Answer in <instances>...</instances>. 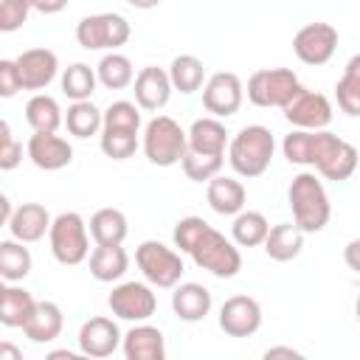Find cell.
<instances>
[{
	"label": "cell",
	"mask_w": 360,
	"mask_h": 360,
	"mask_svg": "<svg viewBox=\"0 0 360 360\" xmlns=\"http://www.w3.org/2000/svg\"><path fill=\"white\" fill-rule=\"evenodd\" d=\"M287 200L292 208V222L304 233H318L326 228V222L332 217V205H329V194H326L323 183L312 172H301L292 177Z\"/></svg>",
	"instance_id": "obj_1"
},
{
	"label": "cell",
	"mask_w": 360,
	"mask_h": 360,
	"mask_svg": "<svg viewBox=\"0 0 360 360\" xmlns=\"http://www.w3.org/2000/svg\"><path fill=\"white\" fill-rule=\"evenodd\" d=\"M273 149H276L273 132L267 127H262V124H250V127H242L231 138L228 163L239 177H248V180L250 177H262L270 169Z\"/></svg>",
	"instance_id": "obj_2"
},
{
	"label": "cell",
	"mask_w": 360,
	"mask_h": 360,
	"mask_svg": "<svg viewBox=\"0 0 360 360\" xmlns=\"http://www.w3.org/2000/svg\"><path fill=\"white\" fill-rule=\"evenodd\" d=\"M186 253L194 259V264H197L200 270H208V273L217 276V278H233V276L242 270L239 248H236L231 239H225L219 231H214L208 222H205V228L197 233V239L188 245Z\"/></svg>",
	"instance_id": "obj_3"
},
{
	"label": "cell",
	"mask_w": 360,
	"mask_h": 360,
	"mask_svg": "<svg viewBox=\"0 0 360 360\" xmlns=\"http://www.w3.org/2000/svg\"><path fill=\"white\" fill-rule=\"evenodd\" d=\"M188 152V132L169 115H155L143 129V155L155 166H174Z\"/></svg>",
	"instance_id": "obj_4"
},
{
	"label": "cell",
	"mask_w": 360,
	"mask_h": 360,
	"mask_svg": "<svg viewBox=\"0 0 360 360\" xmlns=\"http://www.w3.org/2000/svg\"><path fill=\"white\" fill-rule=\"evenodd\" d=\"M51 239V253L59 264L76 267L90 256V236H87V222L76 211H62L48 231Z\"/></svg>",
	"instance_id": "obj_5"
},
{
	"label": "cell",
	"mask_w": 360,
	"mask_h": 360,
	"mask_svg": "<svg viewBox=\"0 0 360 360\" xmlns=\"http://www.w3.org/2000/svg\"><path fill=\"white\" fill-rule=\"evenodd\" d=\"M135 264L138 270L143 273V278L152 284V287H160V290H172L180 284L186 267H183V259L177 250L166 248L163 242L158 239H146L138 245L135 250Z\"/></svg>",
	"instance_id": "obj_6"
},
{
	"label": "cell",
	"mask_w": 360,
	"mask_h": 360,
	"mask_svg": "<svg viewBox=\"0 0 360 360\" xmlns=\"http://www.w3.org/2000/svg\"><path fill=\"white\" fill-rule=\"evenodd\" d=\"M312 166L321 177L326 180H335V183H343L354 174L357 169V149L332 135L329 129H318L315 132V155H312Z\"/></svg>",
	"instance_id": "obj_7"
},
{
	"label": "cell",
	"mask_w": 360,
	"mask_h": 360,
	"mask_svg": "<svg viewBox=\"0 0 360 360\" xmlns=\"http://www.w3.org/2000/svg\"><path fill=\"white\" fill-rule=\"evenodd\" d=\"M129 34L132 28L127 17L112 14V11L82 17L76 25V42L84 51H118L121 45H127Z\"/></svg>",
	"instance_id": "obj_8"
},
{
	"label": "cell",
	"mask_w": 360,
	"mask_h": 360,
	"mask_svg": "<svg viewBox=\"0 0 360 360\" xmlns=\"http://www.w3.org/2000/svg\"><path fill=\"white\" fill-rule=\"evenodd\" d=\"M298 90L301 82L290 68H264L248 79V98L256 107H284Z\"/></svg>",
	"instance_id": "obj_9"
},
{
	"label": "cell",
	"mask_w": 360,
	"mask_h": 360,
	"mask_svg": "<svg viewBox=\"0 0 360 360\" xmlns=\"http://www.w3.org/2000/svg\"><path fill=\"white\" fill-rule=\"evenodd\" d=\"M107 304H110L115 318L132 321V323H141V321L152 318L155 309H158V298H155L152 287L143 284V281H124V284L112 287Z\"/></svg>",
	"instance_id": "obj_10"
},
{
	"label": "cell",
	"mask_w": 360,
	"mask_h": 360,
	"mask_svg": "<svg viewBox=\"0 0 360 360\" xmlns=\"http://www.w3.org/2000/svg\"><path fill=\"white\" fill-rule=\"evenodd\" d=\"M281 110L295 129H326L332 121V101L323 93H315L307 87H301Z\"/></svg>",
	"instance_id": "obj_11"
},
{
	"label": "cell",
	"mask_w": 360,
	"mask_h": 360,
	"mask_svg": "<svg viewBox=\"0 0 360 360\" xmlns=\"http://www.w3.org/2000/svg\"><path fill=\"white\" fill-rule=\"evenodd\" d=\"M338 48V28L329 22H309L292 37V51L304 65H326Z\"/></svg>",
	"instance_id": "obj_12"
},
{
	"label": "cell",
	"mask_w": 360,
	"mask_h": 360,
	"mask_svg": "<svg viewBox=\"0 0 360 360\" xmlns=\"http://www.w3.org/2000/svg\"><path fill=\"white\" fill-rule=\"evenodd\" d=\"M245 98V87L242 79L231 70H219L214 73L205 87H202V107L214 115V118H228L242 107Z\"/></svg>",
	"instance_id": "obj_13"
},
{
	"label": "cell",
	"mask_w": 360,
	"mask_h": 360,
	"mask_svg": "<svg viewBox=\"0 0 360 360\" xmlns=\"http://www.w3.org/2000/svg\"><path fill=\"white\" fill-rule=\"evenodd\" d=\"M262 326V307L250 295H231L219 307V329L228 338H250Z\"/></svg>",
	"instance_id": "obj_14"
},
{
	"label": "cell",
	"mask_w": 360,
	"mask_h": 360,
	"mask_svg": "<svg viewBox=\"0 0 360 360\" xmlns=\"http://www.w3.org/2000/svg\"><path fill=\"white\" fill-rule=\"evenodd\" d=\"M76 340H79V352L84 357L101 360V357L115 354V349L124 343V335H121V329H118V323L112 318L96 315V318H90V321L82 323Z\"/></svg>",
	"instance_id": "obj_15"
},
{
	"label": "cell",
	"mask_w": 360,
	"mask_h": 360,
	"mask_svg": "<svg viewBox=\"0 0 360 360\" xmlns=\"http://www.w3.org/2000/svg\"><path fill=\"white\" fill-rule=\"evenodd\" d=\"M17 68L22 76V90H45L59 73V59L51 48H28L17 56Z\"/></svg>",
	"instance_id": "obj_16"
},
{
	"label": "cell",
	"mask_w": 360,
	"mask_h": 360,
	"mask_svg": "<svg viewBox=\"0 0 360 360\" xmlns=\"http://www.w3.org/2000/svg\"><path fill=\"white\" fill-rule=\"evenodd\" d=\"M172 79H169V70H163V68H155V65H149V68H141V73L135 76V104L141 107V110H146V112H158V110H163L166 104H169V98H172Z\"/></svg>",
	"instance_id": "obj_17"
},
{
	"label": "cell",
	"mask_w": 360,
	"mask_h": 360,
	"mask_svg": "<svg viewBox=\"0 0 360 360\" xmlns=\"http://www.w3.org/2000/svg\"><path fill=\"white\" fill-rule=\"evenodd\" d=\"M28 158L42 172H59L73 160V149L56 132H34L28 138Z\"/></svg>",
	"instance_id": "obj_18"
},
{
	"label": "cell",
	"mask_w": 360,
	"mask_h": 360,
	"mask_svg": "<svg viewBox=\"0 0 360 360\" xmlns=\"http://www.w3.org/2000/svg\"><path fill=\"white\" fill-rule=\"evenodd\" d=\"M51 214H48V208L45 205H39V202H22V205H17V211H14V217L8 219V233L14 236V239H20V242H25V245H31V242H39L48 231H51Z\"/></svg>",
	"instance_id": "obj_19"
},
{
	"label": "cell",
	"mask_w": 360,
	"mask_h": 360,
	"mask_svg": "<svg viewBox=\"0 0 360 360\" xmlns=\"http://www.w3.org/2000/svg\"><path fill=\"white\" fill-rule=\"evenodd\" d=\"M124 357L127 360H166V340L163 332L158 326L149 323H135L127 335H124Z\"/></svg>",
	"instance_id": "obj_20"
},
{
	"label": "cell",
	"mask_w": 360,
	"mask_h": 360,
	"mask_svg": "<svg viewBox=\"0 0 360 360\" xmlns=\"http://www.w3.org/2000/svg\"><path fill=\"white\" fill-rule=\"evenodd\" d=\"M205 200L208 205L222 214V217H236L239 211H245V200H248V191L245 186L236 180V177H211L208 180V188H205Z\"/></svg>",
	"instance_id": "obj_21"
},
{
	"label": "cell",
	"mask_w": 360,
	"mask_h": 360,
	"mask_svg": "<svg viewBox=\"0 0 360 360\" xmlns=\"http://www.w3.org/2000/svg\"><path fill=\"white\" fill-rule=\"evenodd\" d=\"M211 292L197 284V281H186V284H177L174 292H172V309L180 321L186 323H197L202 321L208 312H211Z\"/></svg>",
	"instance_id": "obj_22"
},
{
	"label": "cell",
	"mask_w": 360,
	"mask_h": 360,
	"mask_svg": "<svg viewBox=\"0 0 360 360\" xmlns=\"http://www.w3.org/2000/svg\"><path fill=\"white\" fill-rule=\"evenodd\" d=\"M37 301L34 295L20 287L17 281H6V287L0 290V323L8 329H22L25 321L31 318Z\"/></svg>",
	"instance_id": "obj_23"
},
{
	"label": "cell",
	"mask_w": 360,
	"mask_h": 360,
	"mask_svg": "<svg viewBox=\"0 0 360 360\" xmlns=\"http://www.w3.org/2000/svg\"><path fill=\"white\" fill-rule=\"evenodd\" d=\"M62 326H65V315H62L59 304H53V301H37V307H34L31 318L25 321L22 332L34 343H51V340H56L62 335Z\"/></svg>",
	"instance_id": "obj_24"
},
{
	"label": "cell",
	"mask_w": 360,
	"mask_h": 360,
	"mask_svg": "<svg viewBox=\"0 0 360 360\" xmlns=\"http://www.w3.org/2000/svg\"><path fill=\"white\" fill-rule=\"evenodd\" d=\"M304 231L295 222H278L270 228L267 239H264V253L273 262H292L301 250H304Z\"/></svg>",
	"instance_id": "obj_25"
},
{
	"label": "cell",
	"mask_w": 360,
	"mask_h": 360,
	"mask_svg": "<svg viewBox=\"0 0 360 360\" xmlns=\"http://www.w3.org/2000/svg\"><path fill=\"white\" fill-rule=\"evenodd\" d=\"M228 132L219 118H197L188 127V149L200 155H225Z\"/></svg>",
	"instance_id": "obj_26"
},
{
	"label": "cell",
	"mask_w": 360,
	"mask_h": 360,
	"mask_svg": "<svg viewBox=\"0 0 360 360\" xmlns=\"http://www.w3.org/2000/svg\"><path fill=\"white\" fill-rule=\"evenodd\" d=\"M129 267V256L121 245H96L90 253V276L96 281H118Z\"/></svg>",
	"instance_id": "obj_27"
},
{
	"label": "cell",
	"mask_w": 360,
	"mask_h": 360,
	"mask_svg": "<svg viewBox=\"0 0 360 360\" xmlns=\"http://www.w3.org/2000/svg\"><path fill=\"white\" fill-rule=\"evenodd\" d=\"M129 233V222L118 208H98L90 217V236L96 245H121Z\"/></svg>",
	"instance_id": "obj_28"
},
{
	"label": "cell",
	"mask_w": 360,
	"mask_h": 360,
	"mask_svg": "<svg viewBox=\"0 0 360 360\" xmlns=\"http://www.w3.org/2000/svg\"><path fill=\"white\" fill-rule=\"evenodd\" d=\"M25 121L34 132H56L65 121L59 104L53 96H45V93H37L34 98H28L25 104Z\"/></svg>",
	"instance_id": "obj_29"
},
{
	"label": "cell",
	"mask_w": 360,
	"mask_h": 360,
	"mask_svg": "<svg viewBox=\"0 0 360 360\" xmlns=\"http://www.w3.org/2000/svg\"><path fill=\"white\" fill-rule=\"evenodd\" d=\"M65 127L73 138H90V135H98L104 129V112L87 98V101H73L68 107V115H65Z\"/></svg>",
	"instance_id": "obj_30"
},
{
	"label": "cell",
	"mask_w": 360,
	"mask_h": 360,
	"mask_svg": "<svg viewBox=\"0 0 360 360\" xmlns=\"http://www.w3.org/2000/svg\"><path fill=\"white\" fill-rule=\"evenodd\" d=\"M270 233V222L262 211H239L233 217V225H231V236L239 248H256V245H264Z\"/></svg>",
	"instance_id": "obj_31"
},
{
	"label": "cell",
	"mask_w": 360,
	"mask_h": 360,
	"mask_svg": "<svg viewBox=\"0 0 360 360\" xmlns=\"http://www.w3.org/2000/svg\"><path fill=\"white\" fill-rule=\"evenodd\" d=\"M335 96H338V107L346 115L360 118V53H354L346 62L343 76L335 84Z\"/></svg>",
	"instance_id": "obj_32"
},
{
	"label": "cell",
	"mask_w": 360,
	"mask_h": 360,
	"mask_svg": "<svg viewBox=\"0 0 360 360\" xmlns=\"http://www.w3.org/2000/svg\"><path fill=\"white\" fill-rule=\"evenodd\" d=\"M96 73H98V84L107 87V90H124V87H129L135 82L132 62L118 51L104 53L101 62L96 65Z\"/></svg>",
	"instance_id": "obj_33"
},
{
	"label": "cell",
	"mask_w": 360,
	"mask_h": 360,
	"mask_svg": "<svg viewBox=\"0 0 360 360\" xmlns=\"http://www.w3.org/2000/svg\"><path fill=\"white\" fill-rule=\"evenodd\" d=\"M169 79H172V87H174V90L191 96V93H197V90L202 87L205 68H202V62H200L197 56L180 53V56H174L172 65H169Z\"/></svg>",
	"instance_id": "obj_34"
},
{
	"label": "cell",
	"mask_w": 360,
	"mask_h": 360,
	"mask_svg": "<svg viewBox=\"0 0 360 360\" xmlns=\"http://www.w3.org/2000/svg\"><path fill=\"white\" fill-rule=\"evenodd\" d=\"M22 245L25 242H20L14 236L0 242V276H3V281H22L31 273V250Z\"/></svg>",
	"instance_id": "obj_35"
},
{
	"label": "cell",
	"mask_w": 360,
	"mask_h": 360,
	"mask_svg": "<svg viewBox=\"0 0 360 360\" xmlns=\"http://www.w3.org/2000/svg\"><path fill=\"white\" fill-rule=\"evenodd\" d=\"M96 84H98V73L84 62H73L62 73V93L70 101H87L96 93Z\"/></svg>",
	"instance_id": "obj_36"
},
{
	"label": "cell",
	"mask_w": 360,
	"mask_h": 360,
	"mask_svg": "<svg viewBox=\"0 0 360 360\" xmlns=\"http://www.w3.org/2000/svg\"><path fill=\"white\" fill-rule=\"evenodd\" d=\"M222 163H225V155H200V152H191V149L180 160L186 177L194 180V183H208L211 177H217Z\"/></svg>",
	"instance_id": "obj_37"
},
{
	"label": "cell",
	"mask_w": 360,
	"mask_h": 360,
	"mask_svg": "<svg viewBox=\"0 0 360 360\" xmlns=\"http://www.w3.org/2000/svg\"><path fill=\"white\" fill-rule=\"evenodd\" d=\"M138 149V132L132 129H101V152L112 160H127Z\"/></svg>",
	"instance_id": "obj_38"
},
{
	"label": "cell",
	"mask_w": 360,
	"mask_h": 360,
	"mask_svg": "<svg viewBox=\"0 0 360 360\" xmlns=\"http://www.w3.org/2000/svg\"><path fill=\"white\" fill-rule=\"evenodd\" d=\"M104 127L107 129H141V107L135 101H112L104 110Z\"/></svg>",
	"instance_id": "obj_39"
},
{
	"label": "cell",
	"mask_w": 360,
	"mask_h": 360,
	"mask_svg": "<svg viewBox=\"0 0 360 360\" xmlns=\"http://www.w3.org/2000/svg\"><path fill=\"white\" fill-rule=\"evenodd\" d=\"M20 160H22V146L11 135L8 121H0V169L3 172H11V169L20 166Z\"/></svg>",
	"instance_id": "obj_40"
},
{
	"label": "cell",
	"mask_w": 360,
	"mask_h": 360,
	"mask_svg": "<svg viewBox=\"0 0 360 360\" xmlns=\"http://www.w3.org/2000/svg\"><path fill=\"white\" fill-rule=\"evenodd\" d=\"M28 6H22V3H17V0H3L0 3V31L3 34H11V31H17L25 20H28Z\"/></svg>",
	"instance_id": "obj_41"
},
{
	"label": "cell",
	"mask_w": 360,
	"mask_h": 360,
	"mask_svg": "<svg viewBox=\"0 0 360 360\" xmlns=\"http://www.w3.org/2000/svg\"><path fill=\"white\" fill-rule=\"evenodd\" d=\"M22 90V76L17 68V59H0V96L11 98Z\"/></svg>",
	"instance_id": "obj_42"
},
{
	"label": "cell",
	"mask_w": 360,
	"mask_h": 360,
	"mask_svg": "<svg viewBox=\"0 0 360 360\" xmlns=\"http://www.w3.org/2000/svg\"><path fill=\"white\" fill-rule=\"evenodd\" d=\"M343 262L349 264V270L360 273V239H352V242L343 248Z\"/></svg>",
	"instance_id": "obj_43"
},
{
	"label": "cell",
	"mask_w": 360,
	"mask_h": 360,
	"mask_svg": "<svg viewBox=\"0 0 360 360\" xmlns=\"http://www.w3.org/2000/svg\"><path fill=\"white\" fill-rule=\"evenodd\" d=\"M65 6H68V0H37V3H34V8H37L39 14H59Z\"/></svg>",
	"instance_id": "obj_44"
},
{
	"label": "cell",
	"mask_w": 360,
	"mask_h": 360,
	"mask_svg": "<svg viewBox=\"0 0 360 360\" xmlns=\"http://www.w3.org/2000/svg\"><path fill=\"white\" fill-rule=\"evenodd\" d=\"M264 357H267V360H273V357H301V352L292 349V346H270V349L264 352Z\"/></svg>",
	"instance_id": "obj_45"
},
{
	"label": "cell",
	"mask_w": 360,
	"mask_h": 360,
	"mask_svg": "<svg viewBox=\"0 0 360 360\" xmlns=\"http://www.w3.org/2000/svg\"><path fill=\"white\" fill-rule=\"evenodd\" d=\"M14 211H17V208H11V200L3 194V197H0V222L8 225V219L14 217Z\"/></svg>",
	"instance_id": "obj_46"
},
{
	"label": "cell",
	"mask_w": 360,
	"mask_h": 360,
	"mask_svg": "<svg viewBox=\"0 0 360 360\" xmlns=\"http://www.w3.org/2000/svg\"><path fill=\"white\" fill-rule=\"evenodd\" d=\"M127 3H129L132 8H143V11H146V8H155V6H160V0H127Z\"/></svg>",
	"instance_id": "obj_47"
},
{
	"label": "cell",
	"mask_w": 360,
	"mask_h": 360,
	"mask_svg": "<svg viewBox=\"0 0 360 360\" xmlns=\"http://www.w3.org/2000/svg\"><path fill=\"white\" fill-rule=\"evenodd\" d=\"M0 357H14V360H20V352H17L11 343H0Z\"/></svg>",
	"instance_id": "obj_48"
},
{
	"label": "cell",
	"mask_w": 360,
	"mask_h": 360,
	"mask_svg": "<svg viewBox=\"0 0 360 360\" xmlns=\"http://www.w3.org/2000/svg\"><path fill=\"white\" fill-rule=\"evenodd\" d=\"M79 354H82V352H79ZM79 354H76V352H68V349H59V352H51L48 357H51V360H56V357H68V360H76Z\"/></svg>",
	"instance_id": "obj_49"
},
{
	"label": "cell",
	"mask_w": 360,
	"mask_h": 360,
	"mask_svg": "<svg viewBox=\"0 0 360 360\" xmlns=\"http://www.w3.org/2000/svg\"><path fill=\"white\" fill-rule=\"evenodd\" d=\"M17 3H22V6H28V8H34V3H37V0H17Z\"/></svg>",
	"instance_id": "obj_50"
},
{
	"label": "cell",
	"mask_w": 360,
	"mask_h": 360,
	"mask_svg": "<svg viewBox=\"0 0 360 360\" xmlns=\"http://www.w3.org/2000/svg\"><path fill=\"white\" fill-rule=\"evenodd\" d=\"M354 315H357V321H360V295H357V304H354Z\"/></svg>",
	"instance_id": "obj_51"
}]
</instances>
